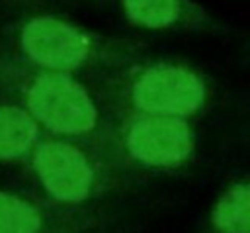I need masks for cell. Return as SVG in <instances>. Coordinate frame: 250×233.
Here are the masks:
<instances>
[{"label": "cell", "instance_id": "obj_1", "mask_svg": "<svg viewBox=\"0 0 250 233\" xmlns=\"http://www.w3.org/2000/svg\"><path fill=\"white\" fill-rule=\"evenodd\" d=\"M27 106L35 119L57 133H84L96 125V106L88 92L70 76L49 72L33 80Z\"/></svg>", "mask_w": 250, "mask_h": 233}, {"label": "cell", "instance_id": "obj_2", "mask_svg": "<svg viewBox=\"0 0 250 233\" xmlns=\"http://www.w3.org/2000/svg\"><path fill=\"white\" fill-rule=\"evenodd\" d=\"M205 98L203 82L195 72L180 67H154L141 74L133 86L135 104L158 116L193 114Z\"/></svg>", "mask_w": 250, "mask_h": 233}, {"label": "cell", "instance_id": "obj_3", "mask_svg": "<svg viewBox=\"0 0 250 233\" xmlns=\"http://www.w3.org/2000/svg\"><path fill=\"white\" fill-rule=\"evenodd\" d=\"M21 47L31 61L53 70L76 69L88 57V37L55 18H33L21 29Z\"/></svg>", "mask_w": 250, "mask_h": 233}, {"label": "cell", "instance_id": "obj_4", "mask_svg": "<svg viewBox=\"0 0 250 233\" xmlns=\"http://www.w3.org/2000/svg\"><path fill=\"white\" fill-rule=\"evenodd\" d=\"M127 149L133 159L150 166L182 163L193 149L191 131L186 121L170 116L143 117L127 131Z\"/></svg>", "mask_w": 250, "mask_h": 233}, {"label": "cell", "instance_id": "obj_5", "mask_svg": "<svg viewBox=\"0 0 250 233\" xmlns=\"http://www.w3.org/2000/svg\"><path fill=\"white\" fill-rule=\"evenodd\" d=\"M33 164L53 198L80 202L90 194L92 168L76 147L61 141H47L37 147Z\"/></svg>", "mask_w": 250, "mask_h": 233}, {"label": "cell", "instance_id": "obj_6", "mask_svg": "<svg viewBox=\"0 0 250 233\" xmlns=\"http://www.w3.org/2000/svg\"><path fill=\"white\" fill-rule=\"evenodd\" d=\"M37 135L35 117L16 106H0V159L25 153Z\"/></svg>", "mask_w": 250, "mask_h": 233}, {"label": "cell", "instance_id": "obj_7", "mask_svg": "<svg viewBox=\"0 0 250 233\" xmlns=\"http://www.w3.org/2000/svg\"><path fill=\"white\" fill-rule=\"evenodd\" d=\"M211 217L221 233H250V184L225 192Z\"/></svg>", "mask_w": 250, "mask_h": 233}, {"label": "cell", "instance_id": "obj_8", "mask_svg": "<svg viewBox=\"0 0 250 233\" xmlns=\"http://www.w3.org/2000/svg\"><path fill=\"white\" fill-rule=\"evenodd\" d=\"M39 227L41 215L31 204L0 192V233H37Z\"/></svg>", "mask_w": 250, "mask_h": 233}, {"label": "cell", "instance_id": "obj_9", "mask_svg": "<svg viewBox=\"0 0 250 233\" xmlns=\"http://www.w3.org/2000/svg\"><path fill=\"white\" fill-rule=\"evenodd\" d=\"M129 18L145 27H164L178 20L180 0H123Z\"/></svg>", "mask_w": 250, "mask_h": 233}]
</instances>
